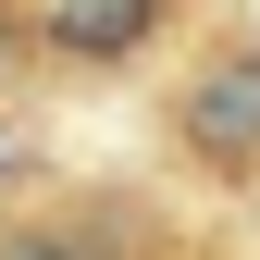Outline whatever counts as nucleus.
I'll use <instances>...</instances> for the list:
<instances>
[{"label": "nucleus", "mask_w": 260, "mask_h": 260, "mask_svg": "<svg viewBox=\"0 0 260 260\" xmlns=\"http://www.w3.org/2000/svg\"><path fill=\"white\" fill-rule=\"evenodd\" d=\"M0 260H87V248H62V236H0Z\"/></svg>", "instance_id": "3"}, {"label": "nucleus", "mask_w": 260, "mask_h": 260, "mask_svg": "<svg viewBox=\"0 0 260 260\" xmlns=\"http://www.w3.org/2000/svg\"><path fill=\"white\" fill-rule=\"evenodd\" d=\"M75 62H124L137 38H161V0H62V25H50Z\"/></svg>", "instance_id": "2"}, {"label": "nucleus", "mask_w": 260, "mask_h": 260, "mask_svg": "<svg viewBox=\"0 0 260 260\" xmlns=\"http://www.w3.org/2000/svg\"><path fill=\"white\" fill-rule=\"evenodd\" d=\"M186 149L211 174H248L260 161V50H223L199 87H186Z\"/></svg>", "instance_id": "1"}]
</instances>
